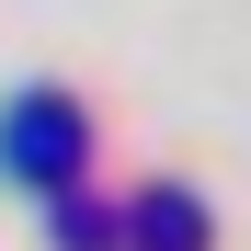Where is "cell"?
Masks as SVG:
<instances>
[{"label":"cell","instance_id":"cell-1","mask_svg":"<svg viewBox=\"0 0 251 251\" xmlns=\"http://www.w3.org/2000/svg\"><path fill=\"white\" fill-rule=\"evenodd\" d=\"M69 160H80V103H57V92L12 103V126H0V172H23V183H57Z\"/></svg>","mask_w":251,"mask_h":251}]
</instances>
